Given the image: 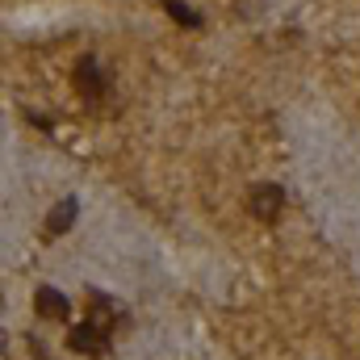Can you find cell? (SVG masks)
Listing matches in <instances>:
<instances>
[{"instance_id": "5", "label": "cell", "mask_w": 360, "mask_h": 360, "mask_svg": "<svg viewBox=\"0 0 360 360\" xmlns=\"http://www.w3.org/2000/svg\"><path fill=\"white\" fill-rule=\"evenodd\" d=\"M76 214H80V201L76 197H63L51 214H46V235L55 239V235H68L72 226H76Z\"/></svg>"}, {"instance_id": "4", "label": "cell", "mask_w": 360, "mask_h": 360, "mask_svg": "<svg viewBox=\"0 0 360 360\" xmlns=\"http://www.w3.org/2000/svg\"><path fill=\"white\" fill-rule=\"evenodd\" d=\"M34 310H38V319H68V314H72V302H68L59 289L42 285V289L34 293Z\"/></svg>"}, {"instance_id": "2", "label": "cell", "mask_w": 360, "mask_h": 360, "mask_svg": "<svg viewBox=\"0 0 360 360\" xmlns=\"http://www.w3.org/2000/svg\"><path fill=\"white\" fill-rule=\"evenodd\" d=\"M68 348H72V352H80V356L101 360L105 352H109V331L84 319L80 327H72V331H68Z\"/></svg>"}, {"instance_id": "6", "label": "cell", "mask_w": 360, "mask_h": 360, "mask_svg": "<svg viewBox=\"0 0 360 360\" xmlns=\"http://www.w3.org/2000/svg\"><path fill=\"white\" fill-rule=\"evenodd\" d=\"M160 4H164V13H168L172 21L188 25V30H201V13H197V8H188L184 0H160Z\"/></svg>"}, {"instance_id": "1", "label": "cell", "mask_w": 360, "mask_h": 360, "mask_svg": "<svg viewBox=\"0 0 360 360\" xmlns=\"http://www.w3.org/2000/svg\"><path fill=\"white\" fill-rule=\"evenodd\" d=\"M76 92H80V101L84 105H105V96H109V80H105V72H101V63L84 55L80 63H76Z\"/></svg>"}, {"instance_id": "3", "label": "cell", "mask_w": 360, "mask_h": 360, "mask_svg": "<svg viewBox=\"0 0 360 360\" xmlns=\"http://www.w3.org/2000/svg\"><path fill=\"white\" fill-rule=\"evenodd\" d=\"M281 210H285V188H281V184H269V180H264V184H256V188L248 193V214H252V218L272 222Z\"/></svg>"}]
</instances>
